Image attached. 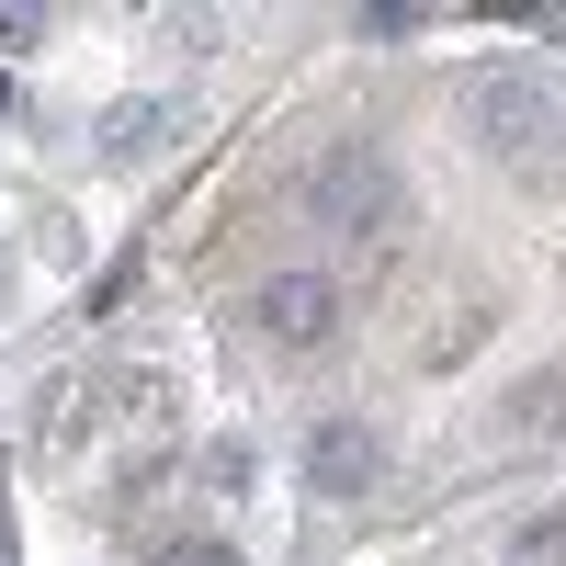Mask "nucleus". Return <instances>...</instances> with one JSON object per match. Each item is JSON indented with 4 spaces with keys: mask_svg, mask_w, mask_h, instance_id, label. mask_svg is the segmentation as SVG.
<instances>
[{
    "mask_svg": "<svg viewBox=\"0 0 566 566\" xmlns=\"http://www.w3.org/2000/svg\"><path fill=\"white\" fill-rule=\"evenodd\" d=\"M103 159H148V148H170L181 136V103H159V91H136V103H103Z\"/></svg>",
    "mask_w": 566,
    "mask_h": 566,
    "instance_id": "39448f33",
    "label": "nucleus"
},
{
    "mask_svg": "<svg viewBox=\"0 0 566 566\" xmlns=\"http://www.w3.org/2000/svg\"><path fill=\"white\" fill-rule=\"evenodd\" d=\"M170 566H239V555H227V544H181Z\"/></svg>",
    "mask_w": 566,
    "mask_h": 566,
    "instance_id": "6e6552de",
    "label": "nucleus"
},
{
    "mask_svg": "<svg viewBox=\"0 0 566 566\" xmlns=\"http://www.w3.org/2000/svg\"><path fill=\"white\" fill-rule=\"evenodd\" d=\"M566 419V363H533L522 386H510V408H499V431H522V442H544Z\"/></svg>",
    "mask_w": 566,
    "mask_h": 566,
    "instance_id": "423d86ee",
    "label": "nucleus"
},
{
    "mask_svg": "<svg viewBox=\"0 0 566 566\" xmlns=\"http://www.w3.org/2000/svg\"><path fill=\"white\" fill-rule=\"evenodd\" d=\"M306 227H328V239H386V227L408 216V170L374 148V136H340V148L306 159Z\"/></svg>",
    "mask_w": 566,
    "mask_h": 566,
    "instance_id": "f03ea898",
    "label": "nucleus"
},
{
    "mask_svg": "<svg viewBox=\"0 0 566 566\" xmlns=\"http://www.w3.org/2000/svg\"><path fill=\"white\" fill-rule=\"evenodd\" d=\"M499 566H566V499L522 510V522H510V555H499Z\"/></svg>",
    "mask_w": 566,
    "mask_h": 566,
    "instance_id": "0eeeda50",
    "label": "nucleus"
},
{
    "mask_svg": "<svg viewBox=\"0 0 566 566\" xmlns=\"http://www.w3.org/2000/svg\"><path fill=\"white\" fill-rule=\"evenodd\" d=\"M340 317H352V295H340V272H317V261H283V272L250 283V328L272 352H328Z\"/></svg>",
    "mask_w": 566,
    "mask_h": 566,
    "instance_id": "7ed1b4c3",
    "label": "nucleus"
},
{
    "mask_svg": "<svg viewBox=\"0 0 566 566\" xmlns=\"http://www.w3.org/2000/svg\"><path fill=\"white\" fill-rule=\"evenodd\" d=\"M464 125H476V148L499 159V170H544L555 148H566V103H555V80L544 69H476V80H464Z\"/></svg>",
    "mask_w": 566,
    "mask_h": 566,
    "instance_id": "f257e3e1",
    "label": "nucleus"
},
{
    "mask_svg": "<svg viewBox=\"0 0 566 566\" xmlns=\"http://www.w3.org/2000/svg\"><path fill=\"white\" fill-rule=\"evenodd\" d=\"M295 488L306 499H374L386 488V431H374V419H317V431L295 442Z\"/></svg>",
    "mask_w": 566,
    "mask_h": 566,
    "instance_id": "20e7f679",
    "label": "nucleus"
}]
</instances>
